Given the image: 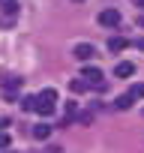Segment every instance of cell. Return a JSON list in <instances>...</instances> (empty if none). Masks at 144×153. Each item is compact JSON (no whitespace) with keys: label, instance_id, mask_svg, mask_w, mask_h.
I'll return each mask as SVG.
<instances>
[{"label":"cell","instance_id":"1","mask_svg":"<svg viewBox=\"0 0 144 153\" xmlns=\"http://www.w3.org/2000/svg\"><path fill=\"white\" fill-rule=\"evenodd\" d=\"M54 108H57V90L45 87L42 93H36V114L48 117V114H54Z\"/></svg>","mask_w":144,"mask_h":153},{"label":"cell","instance_id":"2","mask_svg":"<svg viewBox=\"0 0 144 153\" xmlns=\"http://www.w3.org/2000/svg\"><path fill=\"white\" fill-rule=\"evenodd\" d=\"M81 78L87 81V87H99V90L105 87V78H102V69L99 66H84L81 69Z\"/></svg>","mask_w":144,"mask_h":153},{"label":"cell","instance_id":"3","mask_svg":"<svg viewBox=\"0 0 144 153\" xmlns=\"http://www.w3.org/2000/svg\"><path fill=\"white\" fill-rule=\"evenodd\" d=\"M21 84H24L21 75H3V78H0V87L6 90V99H18V96H15V90H18Z\"/></svg>","mask_w":144,"mask_h":153},{"label":"cell","instance_id":"4","mask_svg":"<svg viewBox=\"0 0 144 153\" xmlns=\"http://www.w3.org/2000/svg\"><path fill=\"white\" fill-rule=\"evenodd\" d=\"M120 21H123V18H120L117 9H102V12H99V24H102V27H120Z\"/></svg>","mask_w":144,"mask_h":153},{"label":"cell","instance_id":"5","mask_svg":"<svg viewBox=\"0 0 144 153\" xmlns=\"http://www.w3.org/2000/svg\"><path fill=\"white\" fill-rule=\"evenodd\" d=\"M72 54H75V57H78V60H84V63H87V60H90V57H93V54H96V48H93V45H90V42H78V45H75V48H72Z\"/></svg>","mask_w":144,"mask_h":153},{"label":"cell","instance_id":"6","mask_svg":"<svg viewBox=\"0 0 144 153\" xmlns=\"http://www.w3.org/2000/svg\"><path fill=\"white\" fill-rule=\"evenodd\" d=\"M132 72H135V66H132L129 60H120V63L114 66V75H117V78H129Z\"/></svg>","mask_w":144,"mask_h":153},{"label":"cell","instance_id":"7","mask_svg":"<svg viewBox=\"0 0 144 153\" xmlns=\"http://www.w3.org/2000/svg\"><path fill=\"white\" fill-rule=\"evenodd\" d=\"M132 42L126 39V36H111L108 39V51H123V48H129Z\"/></svg>","mask_w":144,"mask_h":153},{"label":"cell","instance_id":"8","mask_svg":"<svg viewBox=\"0 0 144 153\" xmlns=\"http://www.w3.org/2000/svg\"><path fill=\"white\" fill-rule=\"evenodd\" d=\"M0 12H6L9 18L18 15V0H0Z\"/></svg>","mask_w":144,"mask_h":153},{"label":"cell","instance_id":"9","mask_svg":"<svg viewBox=\"0 0 144 153\" xmlns=\"http://www.w3.org/2000/svg\"><path fill=\"white\" fill-rule=\"evenodd\" d=\"M48 135H51V126H48V123H36V126H33V138H39V141H45Z\"/></svg>","mask_w":144,"mask_h":153},{"label":"cell","instance_id":"10","mask_svg":"<svg viewBox=\"0 0 144 153\" xmlns=\"http://www.w3.org/2000/svg\"><path fill=\"white\" fill-rule=\"evenodd\" d=\"M69 90H72V93H84V90H90V87H87L84 78H72V81H69Z\"/></svg>","mask_w":144,"mask_h":153},{"label":"cell","instance_id":"11","mask_svg":"<svg viewBox=\"0 0 144 153\" xmlns=\"http://www.w3.org/2000/svg\"><path fill=\"white\" fill-rule=\"evenodd\" d=\"M114 105H117V108H120V111H126V108H132V96H129V93H126V96H120V99H117V102H114Z\"/></svg>","mask_w":144,"mask_h":153},{"label":"cell","instance_id":"12","mask_svg":"<svg viewBox=\"0 0 144 153\" xmlns=\"http://www.w3.org/2000/svg\"><path fill=\"white\" fill-rule=\"evenodd\" d=\"M21 108L24 111H36V96H24L21 99Z\"/></svg>","mask_w":144,"mask_h":153},{"label":"cell","instance_id":"13","mask_svg":"<svg viewBox=\"0 0 144 153\" xmlns=\"http://www.w3.org/2000/svg\"><path fill=\"white\" fill-rule=\"evenodd\" d=\"M129 96H132V99H144V84H132Z\"/></svg>","mask_w":144,"mask_h":153},{"label":"cell","instance_id":"14","mask_svg":"<svg viewBox=\"0 0 144 153\" xmlns=\"http://www.w3.org/2000/svg\"><path fill=\"white\" fill-rule=\"evenodd\" d=\"M75 111H78V102H75V99H69V102H66V114H69V120L75 117Z\"/></svg>","mask_w":144,"mask_h":153},{"label":"cell","instance_id":"15","mask_svg":"<svg viewBox=\"0 0 144 153\" xmlns=\"http://www.w3.org/2000/svg\"><path fill=\"white\" fill-rule=\"evenodd\" d=\"M0 147H9V135L6 132H0Z\"/></svg>","mask_w":144,"mask_h":153},{"label":"cell","instance_id":"16","mask_svg":"<svg viewBox=\"0 0 144 153\" xmlns=\"http://www.w3.org/2000/svg\"><path fill=\"white\" fill-rule=\"evenodd\" d=\"M6 126H9V120H6V117H0V132H3Z\"/></svg>","mask_w":144,"mask_h":153},{"label":"cell","instance_id":"17","mask_svg":"<svg viewBox=\"0 0 144 153\" xmlns=\"http://www.w3.org/2000/svg\"><path fill=\"white\" fill-rule=\"evenodd\" d=\"M135 48H141V51H144V39H135Z\"/></svg>","mask_w":144,"mask_h":153},{"label":"cell","instance_id":"18","mask_svg":"<svg viewBox=\"0 0 144 153\" xmlns=\"http://www.w3.org/2000/svg\"><path fill=\"white\" fill-rule=\"evenodd\" d=\"M138 27H144V15H141V18H138Z\"/></svg>","mask_w":144,"mask_h":153},{"label":"cell","instance_id":"19","mask_svg":"<svg viewBox=\"0 0 144 153\" xmlns=\"http://www.w3.org/2000/svg\"><path fill=\"white\" fill-rule=\"evenodd\" d=\"M72 3H84V0H72Z\"/></svg>","mask_w":144,"mask_h":153},{"label":"cell","instance_id":"20","mask_svg":"<svg viewBox=\"0 0 144 153\" xmlns=\"http://www.w3.org/2000/svg\"><path fill=\"white\" fill-rule=\"evenodd\" d=\"M138 6H144V0H138Z\"/></svg>","mask_w":144,"mask_h":153}]
</instances>
